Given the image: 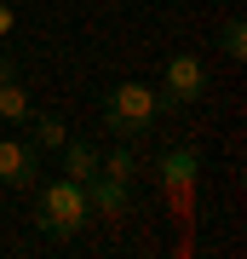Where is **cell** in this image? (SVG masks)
Instances as JSON below:
<instances>
[{"label":"cell","instance_id":"1","mask_svg":"<svg viewBox=\"0 0 247 259\" xmlns=\"http://www.w3.org/2000/svg\"><path fill=\"white\" fill-rule=\"evenodd\" d=\"M92 225V207H86V185L69 173L46 179V185L35 190V231L46 242H75Z\"/></svg>","mask_w":247,"mask_h":259},{"label":"cell","instance_id":"2","mask_svg":"<svg viewBox=\"0 0 247 259\" xmlns=\"http://www.w3.org/2000/svg\"><path fill=\"white\" fill-rule=\"evenodd\" d=\"M161 93L150 81H115L110 93H104V127L115 133V139H127V144H144L150 133L161 127Z\"/></svg>","mask_w":247,"mask_h":259},{"label":"cell","instance_id":"3","mask_svg":"<svg viewBox=\"0 0 247 259\" xmlns=\"http://www.w3.org/2000/svg\"><path fill=\"white\" fill-rule=\"evenodd\" d=\"M207 81H213V75H207V58H202V52H173V58H167L161 87H156V93H161V110L173 115V110L202 104V98H207Z\"/></svg>","mask_w":247,"mask_h":259},{"label":"cell","instance_id":"5","mask_svg":"<svg viewBox=\"0 0 247 259\" xmlns=\"http://www.w3.org/2000/svg\"><path fill=\"white\" fill-rule=\"evenodd\" d=\"M86 207H92V219H127L132 213V179H115V173H92L86 179Z\"/></svg>","mask_w":247,"mask_h":259},{"label":"cell","instance_id":"7","mask_svg":"<svg viewBox=\"0 0 247 259\" xmlns=\"http://www.w3.org/2000/svg\"><path fill=\"white\" fill-rule=\"evenodd\" d=\"M23 139L40 150V156H52V150H64V139H69V121L64 115H52V110H40V115H29L23 121Z\"/></svg>","mask_w":247,"mask_h":259},{"label":"cell","instance_id":"8","mask_svg":"<svg viewBox=\"0 0 247 259\" xmlns=\"http://www.w3.org/2000/svg\"><path fill=\"white\" fill-rule=\"evenodd\" d=\"M58 156H64V173H69V179H81V185H86V179L98 173L104 150L92 144V139H64V150H58Z\"/></svg>","mask_w":247,"mask_h":259},{"label":"cell","instance_id":"11","mask_svg":"<svg viewBox=\"0 0 247 259\" xmlns=\"http://www.w3.org/2000/svg\"><path fill=\"white\" fill-rule=\"evenodd\" d=\"M213 40H219V52H224V58H247V23H241V18L219 23V35H213Z\"/></svg>","mask_w":247,"mask_h":259},{"label":"cell","instance_id":"6","mask_svg":"<svg viewBox=\"0 0 247 259\" xmlns=\"http://www.w3.org/2000/svg\"><path fill=\"white\" fill-rule=\"evenodd\" d=\"M195 179H202V150L195 144H167L156 156V185L161 190L184 196V190H195Z\"/></svg>","mask_w":247,"mask_h":259},{"label":"cell","instance_id":"12","mask_svg":"<svg viewBox=\"0 0 247 259\" xmlns=\"http://www.w3.org/2000/svg\"><path fill=\"white\" fill-rule=\"evenodd\" d=\"M6 35H18V6L0 0V40H6Z\"/></svg>","mask_w":247,"mask_h":259},{"label":"cell","instance_id":"13","mask_svg":"<svg viewBox=\"0 0 247 259\" xmlns=\"http://www.w3.org/2000/svg\"><path fill=\"white\" fill-rule=\"evenodd\" d=\"M18 75V64H12V52H0V81H12Z\"/></svg>","mask_w":247,"mask_h":259},{"label":"cell","instance_id":"9","mask_svg":"<svg viewBox=\"0 0 247 259\" xmlns=\"http://www.w3.org/2000/svg\"><path fill=\"white\" fill-rule=\"evenodd\" d=\"M29 115H35V104H29V87H23V75L0 81V127H23Z\"/></svg>","mask_w":247,"mask_h":259},{"label":"cell","instance_id":"10","mask_svg":"<svg viewBox=\"0 0 247 259\" xmlns=\"http://www.w3.org/2000/svg\"><path fill=\"white\" fill-rule=\"evenodd\" d=\"M104 173H115V179H132L138 173V144H127V139H115V150H104Z\"/></svg>","mask_w":247,"mask_h":259},{"label":"cell","instance_id":"4","mask_svg":"<svg viewBox=\"0 0 247 259\" xmlns=\"http://www.w3.org/2000/svg\"><path fill=\"white\" fill-rule=\"evenodd\" d=\"M0 185L6 190H35L40 185V150L23 133H6L0 139Z\"/></svg>","mask_w":247,"mask_h":259}]
</instances>
